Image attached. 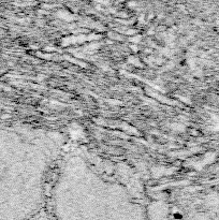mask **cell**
I'll return each mask as SVG.
<instances>
[{
  "label": "cell",
  "instance_id": "obj_1",
  "mask_svg": "<svg viewBox=\"0 0 219 220\" xmlns=\"http://www.w3.org/2000/svg\"><path fill=\"white\" fill-rule=\"evenodd\" d=\"M171 128L173 129V130H175V131H183L184 130V127H183V125H182V123H172V125H171Z\"/></svg>",
  "mask_w": 219,
  "mask_h": 220
}]
</instances>
